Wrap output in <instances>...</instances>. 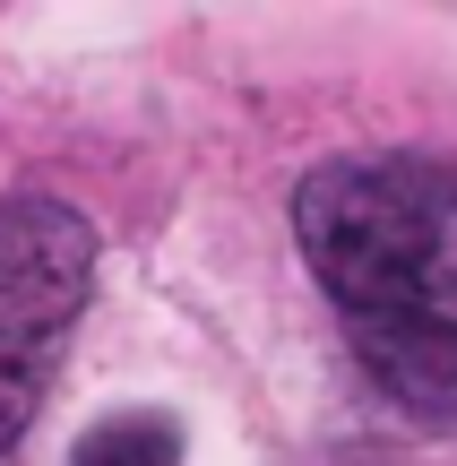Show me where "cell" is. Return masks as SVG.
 I'll return each mask as SVG.
<instances>
[{
  "mask_svg": "<svg viewBox=\"0 0 457 466\" xmlns=\"http://www.w3.org/2000/svg\"><path fill=\"white\" fill-rule=\"evenodd\" d=\"M311 277L414 423L457 432V173L432 156H337L293 190Z\"/></svg>",
  "mask_w": 457,
  "mask_h": 466,
  "instance_id": "6da1fadb",
  "label": "cell"
},
{
  "mask_svg": "<svg viewBox=\"0 0 457 466\" xmlns=\"http://www.w3.org/2000/svg\"><path fill=\"white\" fill-rule=\"evenodd\" d=\"M95 277V233L61 199H0V450L44 406L61 337Z\"/></svg>",
  "mask_w": 457,
  "mask_h": 466,
  "instance_id": "7a4b0ae2",
  "label": "cell"
},
{
  "mask_svg": "<svg viewBox=\"0 0 457 466\" xmlns=\"http://www.w3.org/2000/svg\"><path fill=\"white\" fill-rule=\"evenodd\" d=\"M69 466H182V432L164 415H113L78 441Z\"/></svg>",
  "mask_w": 457,
  "mask_h": 466,
  "instance_id": "3957f363",
  "label": "cell"
}]
</instances>
